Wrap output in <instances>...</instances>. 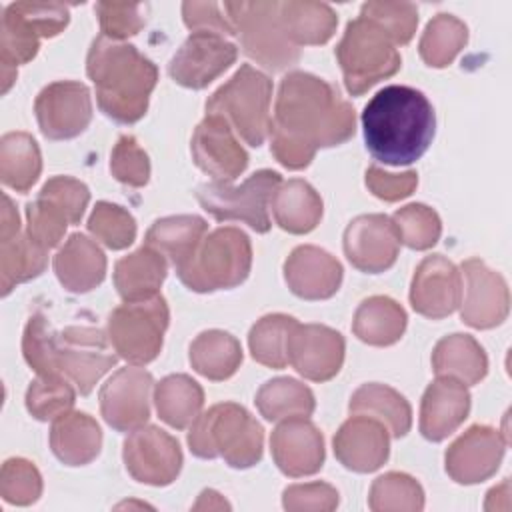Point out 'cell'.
I'll list each match as a JSON object with an SVG mask.
<instances>
[{
  "instance_id": "bcb514c9",
  "label": "cell",
  "mask_w": 512,
  "mask_h": 512,
  "mask_svg": "<svg viewBox=\"0 0 512 512\" xmlns=\"http://www.w3.org/2000/svg\"><path fill=\"white\" fill-rule=\"evenodd\" d=\"M26 222V234L30 236V240L46 250L58 246L66 232V226L72 224L70 214L54 198L42 192L34 202L26 206Z\"/></svg>"
},
{
  "instance_id": "9c48e42d",
  "label": "cell",
  "mask_w": 512,
  "mask_h": 512,
  "mask_svg": "<svg viewBox=\"0 0 512 512\" xmlns=\"http://www.w3.org/2000/svg\"><path fill=\"white\" fill-rule=\"evenodd\" d=\"M170 312L162 294L124 302L108 316V340L114 352L134 366L152 362L168 328Z\"/></svg>"
},
{
  "instance_id": "44dd1931",
  "label": "cell",
  "mask_w": 512,
  "mask_h": 512,
  "mask_svg": "<svg viewBox=\"0 0 512 512\" xmlns=\"http://www.w3.org/2000/svg\"><path fill=\"white\" fill-rule=\"evenodd\" d=\"M462 298V274L442 254L426 256L412 278L410 304L412 308L430 318L440 320L450 316Z\"/></svg>"
},
{
  "instance_id": "30bf717a",
  "label": "cell",
  "mask_w": 512,
  "mask_h": 512,
  "mask_svg": "<svg viewBox=\"0 0 512 512\" xmlns=\"http://www.w3.org/2000/svg\"><path fill=\"white\" fill-rule=\"evenodd\" d=\"M282 178L274 170H258L240 186L212 180L196 188L200 206L218 222L240 220L252 230L264 234L270 230V200Z\"/></svg>"
},
{
  "instance_id": "603a6c76",
  "label": "cell",
  "mask_w": 512,
  "mask_h": 512,
  "mask_svg": "<svg viewBox=\"0 0 512 512\" xmlns=\"http://www.w3.org/2000/svg\"><path fill=\"white\" fill-rule=\"evenodd\" d=\"M276 466L290 478L316 474L324 464V438L304 416L280 420L270 436Z\"/></svg>"
},
{
  "instance_id": "db71d44e",
  "label": "cell",
  "mask_w": 512,
  "mask_h": 512,
  "mask_svg": "<svg viewBox=\"0 0 512 512\" xmlns=\"http://www.w3.org/2000/svg\"><path fill=\"white\" fill-rule=\"evenodd\" d=\"M282 504L286 510H334L338 492L324 482L294 484L284 490Z\"/></svg>"
},
{
  "instance_id": "277c9868",
  "label": "cell",
  "mask_w": 512,
  "mask_h": 512,
  "mask_svg": "<svg viewBox=\"0 0 512 512\" xmlns=\"http://www.w3.org/2000/svg\"><path fill=\"white\" fill-rule=\"evenodd\" d=\"M264 432L246 408L222 402L200 414L188 434V446L198 458H224L232 468H250L262 458Z\"/></svg>"
},
{
  "instance_id": "5b68a950",
  "label": "cell",
  "mask_w": 512,
  "mask_h": 512,
  "mask_svg": "<svg viewBox=\"0 0 512 512\" xmlns=\"http://www.w3.org/2000/svg\"><path fill=\"white\" fill-rule=\"evenodd\" d=\"M250 268L252 246L248 236L240 228L224 226L204 236L192 256L176 268V274L194 292H216L242 284Z\"/></svg>"
},
{
  "instance_id": "11a10c76",
  "label": "cell",
  "mask_w": 512,
  "mask_h": 512,
  "mask_svg": "<svg viewBox=\"0 0 512 512\" xmlns=\"http://www.w3.org/2000/svg\"><path fill=\"white\" fill-rule=\"evenodd\" d=\"M46 196L54 198L60 206L66 208V212L72 218V224H78L84 216V210L90 202V192L84 182L70 178V176H54L50 178L42 190Z\"/></svg>"
},
{
  "instance_id": "9f6ffc18",
  "label": "cell",
  "mask_w": 512,
  "mask_h": 512,
  "mask_svg": "<svg viewBox=\"0 0 512 512\" xmlns=\"http://www.w3.org/2000/svg\"><path fill=\"white\" fill-rule=\"evenodd\" d=\"M416 184H418V174L414 170H408L404 174H388L378 166H370L366 170L368 190L386 202H396L410 196Z\"/></svg>"
},
{
  "instance_id": "8fae6325",
  "label": "cell",
  "mask_w": 512,
  "mask_h": 512,
  "mask_svg": "<svg viewBox=\"0 0 512 512\" xmlns=\"http://www.w3.org/2000/svg\"><path fill=\"white\" fill-rule=\"evenodd\" d=\"M224 10L244 52L260 66L284 70L298 62L300 50L288 40L280 24L278 2H226Z\"/></svg>"
},
{
  "instance_id": "9a60e30c",
  "label": "cell",
  "mask_w": 512,
  "mask_h": 512,
  "mask_svg": "<svg viewBox=\"0 0 512 512\" xmlns=\"http://www.w3.org/2000/svg\"><path fill=\"white\" fill-rule=\"evenodd\" d=\"M462 320L478 330L502 324L510 310L506 280L490 270L482 260L470 258L462 264Z\"/></svg>"
},
{
  "instance_id": "ffe728a7",
  "label": "cell",
  "mask_w": 512,
  "mask_h": 512,
  "mask_svg": "<svg viewBox=\"0 0 512 512\" xmlns=\"http://www.w3.org/2000/svg\"><path fill=\"white\" fill-rule=\"evenodd\" d=\"M508 440L490 426H472L446 450L448 476L458 484H478L496 474Z\"/></svg>"
},
{
  "instance_id": "ba28073f",
  "label": "cell",
  "mask_w": 512,
  "mask_h": 512,
  "mask_svg": "<svg viewBox=\"0 0 512 512\" xmlns=\"http://www.w3.org/2000/svg\"><path fill=\"white\" fill-rule=\"evenodd\" d=\"M336 58L344 74L346 90L352 96H360L380 80L394 76L402 64L388 34L364 16L348 22L336 46Z\"/></svg>"
},
{
  "instance_id": "681fc988",
  "label": "cell",
  "mask_w": 512,
  "mask_h": 512,
  "mask_svg": "<svg viewBox=\"0 0 512 512\" xmlns=\"http://www.w3.org/2000/svg\"><path fill=\"white\" fill-rule=\"evenodd\" d=\"M360 16L378 24L394 46L408 44L418 26V10L410 2H366Z\"/></svg>"
},
{
  "instance_id": "4fadbf2b",
  "label": "cell",
  "mask_w": 512,
  "mask_h": 512,
  "mask_svg": "<svg viewBox=\"0 0 512 512\" xmlns=\"http://www.w3.org/2000/svg\"><path fill=\"white\" fill-rule=\"evenodd\" d=\"M128 474L142 484L168 486L182 468V450L176 438L158 426H140L124 440L122 450Z\"/></svg>"
},
{
  "instance_id": "f5cc1de1",
  "label": "cell",
  "mask_w": 512,
  "mask_h": 512,
  "mask_svg": "<svg viewBox=\"0 0 512 512\" xmlns=\"http://www.w3.org/2000/svg\"><path fill=\"white\" fill-rule=\"evenodd\" d=\"M112 176L132 188L146 186L150 180L148 154L138 146L134 136H120L110 156Z\"/></svg>"
},
{
  "instance_id": "1f68e13d",
  "label": "cell",
  "mask_w": 512,
  "mask_h": 512,
  "mask_svg": "<svg viewBox=\"0 0 512 512\" xmlns=\"http://www.w3.org/2000/svg\"><path fill=\"white\" fill-rule=\"evenodd\" d=\"M206 230L208 224L200 216H166L150 226L146 232V246L160 252L174 268H178L192 256Z\"/></svg>"
},
{
  "instance_id": "816d5d0a",
  "label": "cell",
  "mask_w": 512,
  "mask_h": 512,
  "mask_svg": "<svg viewBox=\"0 0 512 512\" xmlns=\"http://www.w3.org/2000/svg\"><path fill=\"white\" fill-rule=\"evenodd\" d=\"M100 20L102 36L122 42L128 36L140 32L146 24V4H128V2H98L94 6Z\"/></svg>"
},
{
  "instance_id": "f546056e",
  "label": "cell",
  "mask_w": 512,
  "mask_h": 512,
  "mask_svg": "<svg viewBox=\"0 0 512 512\" xmlns=\"http://www.w3.org/2000/svg\"><path fill=\"white\" fill-rule=\"evenodd\" d=\"M270 208L276 224L290 234H308L322 218L320 194L300 178L280 184L272 194Z\"/></svg>"
},
{
  "instance_id": "e575fe53",
  "label": "cell",
  "mask_w": 512,
  "mask_h": 512,
  "mask_svg": "<svg viewBox=\"0 0 512 512\" xmlns=\"http://www.w3.org/2000/svg\"><path fill=\"white\" fill-rule=\"evenodd\" d=\"M404 308L388 296L366 298L352 320V330L358 340L370 346H390L398 342L406 330Z\"/></svg>"
},
{
  "instance_id": "f1b7e54d",
  "label": "cell",
  "mask_w": 512,
  "mask_h": 512,
  "mask_svg": "<svg viewBox=\"0 0 512 512\" xmlns=\"http://www.w3.org/2000/svg\"><path fill=\"white\" fill-rule=\"evenodd\" d=\"M168 272V260L150 246L120 258L114 266V286L124 302L144 300L158 294Z\"/></svg>"
},
{
  "instance_id": "d4e9b609",
  "label": "cell",
  "mask_w": 512,
  "mask_h": 512,
  "mask_svg": "<svg viewBox=\"0 0 512 512\" xmlns=\"http://www.w3.org/2000/svg\"><path fill=\"white\" fill-rule=\"evenodd\" d=\"M284 280L298 298L326 300L342 284V266L318 246H298L284 262Z\"/></svg>"
},
{
  "instance_id": "c3c4849f",
  "label": "cell",
  "mask_w": 512,
  "mask_h": 512,
  "mask_svg": "<svg viewBox=\"0 0 512 512\" xmlns=\"http://www.w3.org/2000/svg\"><path fill=\"white\" fill-rule=\"evenodd\" d=\"M56 336L48 324V320L42 314H34L26 328L22 338V352L26 364L36 374H62L58 368V344Z\"/></svg>"
},
{
  "instance_id": "4316f807",
  "label": "cell",
  "mask_w": 512,
  "mask_h": 512,
  "mask_svg": "<svg viewBox=\"0 0 512 512\" xmlns=\"http://www.w3.org/2000/svg\"><path fill=\"white\" fill-rule=\"evenodd\" d=\"M54 272L68 292L84 294L102 284L106 256L88 236L72 234L54 256Z\"/></svg>"
},
{
  "instance_id": "74e56055",
  "label": "cell",
  "mask_w": 512,
  "mask_h": 512,
  "mask_svg": "<svg viewBox=\"0 0 512 512\" xmlns=\"http://www.w3.org/2000/svg\"><path fill=\"white\" fill-rule=\"evenodd\" d=\"M42 170V158L36 140L26 132H10L0 140V178L16 190L28 192Z\"/></svg>"
},
{
  "instance_id": "83f0119b",
  "label": "cell",
  "mask_w": 512,
  "mask_h": 512,
  "mask_svg": "<svg viewBox=\"0 0 512 512\" xmlns=\"http://www.w3.org/2000/svg\"><path fill=\"white\" fill-rule=\"evenodd\" d=\"M50 448L66 466L90 464L102 448L98 422L84 412H66L52 420Z\"/></svg>"
},
{
  "instance_id": "8d00e7d4",
  "label": "cell",
  "mask_w": 512,
  "mask_h": 512,
  "mask_svg": "<svg viewBox=\"0 0 512 512\" xmlns=\"http://www.w3.org/2000/svg\"><path fill=\"white\" fill-rule=\"evenodd\" d=\"M190 364L208 380H226L242 364L240 342L228 332L206 330L190 344Z\"/></svg>"
},
{
  "instance_id": "f6af8a7d",
  "label": "cell",
  "mask_w": 512,
  "mask_h": 512,
  "mask_svg": "<svg viewBox=\"0 0 512 512\" xmlns=\"http://www.w3.org/2000/svg\"><path fill=\"white\" fill-rule=\"evenodd\" d=\"M390 220L398 232L400 244H406L412 250L432 248L442 232L438 214L426 204H408L396 210Z\"/></svg>"
},
{
  "instance_id": "6da1fadb",
  "label": "cell",
  "mask_w": 512,
  "mask_h": 512,
  "mask_svg": "<svg viewBox=\"0 0 512 512\" xmlns=\"http://www.w3.org/2000/svg\"><path fill=\"white\" fill-rule=\"evenodd\" d=\"M354 130V108L332 84L306 72L284 76L270 124V148L282 166L302 170L318 148L338 146Z\"/></svg>"
},
{
  "instance_id": "e0dca14e",
  "label": "cell",
  "mask_w": 512,
  "mask_h": 512,
  "mask_svg": "<svg viewBox=\"0 0 512 512\" xmlns=\"http://www.w3.org/2000/svg\"><path fill=\"white\" fill-rule=\"evenodd\" d=\"M154 380L138 366L120 368L100 390V412L106 424L118 432H132L150 418V392Z\"/></svg>"
},
{
  "instance_id": "680465c9",
  "label": "cell",
  "mask_w": 512,
  "mask_h": 512,
  "mask_svg": "<svg viewBox=\"0 0 512 512\" xmlns=\"http://www.w3.org/2000/svg\"><path fill=\"white\" fill-rule=\"evenodd\" d=\"M20 234V220L18 212L12 206V200L4 194V208H2V226H0V240H8L12 236Z\"/></svg>"
},
{
  "instance_id": "7dc6e473",
  "label": "cell",
  "mask_w": 512,
  "mask_h": 512,
  "mask_svg": "<svg viewBox=\"0 0 512 512\" xmlns=\"http://www.w3.org/2000/svg\"><path fill=\"white\" fill-rule=\"evenodd\" d=\"M88 230L110 250H122L136 238V220L118 204L98 202L88 218Z\"/></svg>"
},
{
  "instance_id": "cb8c5ba5",
  "label": "cell",
  "mask_w": 512,
  "mask_h": 512,
  "mask_svg": "<svg viewBox=\"0 0 512 512\" xmlns=\"http://www.w3.org/2000/svg\"><path fill=\"white\" fill-rule=\"evenodd\" d=\"M334 454L338 462L354 472L366 474L378 470L390 454L388 428L366 414L350 416L334 436Z\"/></svg>"
},
{
  "instance_id": "7a4b0ae2",
  "label": "cell",
  "mask_w": 512,
  "mask_h": 512,
  "mask_svg": "<svg viewBox=\"0 0 512 512\" xmlns=\"http://www.w3.org/2000/svg\"><path fill=\"white\" fill-rule=\"evenodd\" d=\"M362 130L374 160L390 166L416 162L430 146L436 130L434 108L410 86H386L362 110Z\"/></svg>"
},
{
  "instance_id": "ac0fdd59",
  "label": "cell",
  "mask_w": 512,
  "mask_h": 512,
  "mask_svg": "<svg viewBox=\"0 0 512 512\" xmlns=\"http://www.w3.org/2000/svg\"><path fill=\"white\" fill-rule=\"evenodd\" d=\"M288 364L312 380L334 378L344 362V338L340 332L322 324H296L288 336Z\"/></svg>"
},
{
  "instance_id": "5bb4252c",
  "label": "cell",
  "mask_w": 512,
  "mask_h": 512,
  "mask_svg": "<svg viewBox=\"0 0 512 512\" xmlns=\"http://www.w3.org/2000/svg\"><path fill=\"white\" fill-rule=\"evenodd\" d=\"M40 132L50 140H70L92 120L90 90L82 82L60 80L48 84L34 102Z\"/></svg>"
},
{
  "instance_id": "ee69618b",
  "label": "cell",
  "mask_w": 512,
  "mask_h": 512,
  "mask_svg": "<svg viewBox=\"0 0 512 512\" xmlns=\"http://www.w3.org/2000/svg\"><path fill=\"white\" fill-rule=\"evenodd\" d=\"M368 506L374 512L380 510H422L424 490L408 474L388 472L378 476L370 488Z\"/></svg>"
},
{
  "instance_id": "f907efd6",
  "label": "cell",
  "mask_w": 512,
  "mask_h": 512,
  "mask_svg": "<svg viewBox=\"0 0 512 512\" xmlns=\"http://www.w3.org/2000/svg\"><path fill=\"white\" fill-rule=\"evenodd\" d=\"M0 494L8 504H34L42 494L40 472L32 462L24 458L6 460L0 474Z\"/></svg>"
},
{
  "instance_id": "836d02e7",
  "label": "cell",
  "mask_w": 512,
  "mask_h": 512,
  "mask_svg": "<svg viewBox=\"0 0 512 512\" xmlns=\"http://www.w3.org/2000/svg\"><path fill=\"white\" fill-rule=\"evenodd\" d=\"M280 24L294 46L324 44L332 38L338 16L322 2H278Z\"/></svg>"
},
{
  "instance_id": "52a82bcc",
  "label": "cell",
  "mask_w": 512,
  "mask_h": 512,
  "mask_svg": "<svg viewBox=\"0 0 512 512\" xmlns=\"http://www.w3.org/2000/svg\"><path fill=\"white\" fill-rule=\"evenodd\" d=\"M272 80L250 64L220 86L206 102V114H216L250 146L258 148L270 134Z\"/></svg>"
},
{
  "instance_id": "7c38bea8",
  "label": "cell",
  "mask_w": 512,
  "mask_h": 512,
  "mask_svg": "<svg viewBox=\"0 0 512 512\" xmlns=\"http://www.w3.org/2000/svg\"><path fill=\"white\" fill-rule=\"evenodd\" d=\"M108 342L102 330L88 326H68L56 336L58 368L82 396L90 394L118 360Z\"/></svg>"
},
{
  "instance_id": "484cf974",
  "label": "cell",
  "mask_w": 512,
  "mask_h": 512,
  "mask_svg": "<svg viewBox=\"0 0 512 512\" xmlns=\"http://www.w3.org/2000/svg\"><path fill=\"white\" fill-rule=\"evenodd\" d=\"M470 394L454 378L438 376L424 392L420 404V432L430 442L448 438L468 416Z\"/></svg>"
},
{
  "instance_id": "6f0895ef",
  "label": "cell",
  "mask_w": 512,
  "mask_h": 512,
  "mask_svg": "<svg viewBox=\"0 0 512 512\" xmlns=\"http://www.w3.org/2000/svg\"><path fill=\"white\" fill-rule=\"evenodd\" d=\"M184 24L192 32H214V34H236L228 16H222L214 2H184L182 4Z\"/></svg>"
},
{
  "instance_id": "b9f144b4",
  "label": "cell",
  "mask_w": 512,
  "mask_h": 512,
  "mask_svg": "<svg viewBox=\"0 0 512 512\" xmlns=\"http://www.w3.org/2000/svg\"><path fill=\"white\" fill-rule=\"evenodd\" d=\"M296 324L298 322L286 314H268L260 318L248 334L252 358L268 368H284L288 364V336Z\"/></svg>"
},
{
  "instance_id": "d6a6232c",
  "label": "cell",
  "mask_w": 512,
  "mask_h": 512,
  "mask_svg": "<svg viewBox=\"0 0 512 512\" xmlns=\"http://www.w3.org/2000/svg\"><path fill=\"white\" fill-rule=\"evenodd\" d=\"M348 408L352 414H366L380 420L394 438H402L410 432L412 408L400 392L386 384H362L352 394Z\"/></svg>"
},
{
  "instance_id": "60d3db41",
  "label": "cell",
  "mask_w": 512,
  "mask_h": 512,
  "mask_svg": "<svg viewBox=\"0 0 512 512\" xmlns=\"http://www.w3.org/2000/svg\"><path fill=\"white\" fill-rule=\"evenodd\" d=\"M468 42V28L452 14H438L420 38V56L432 68L448 66Z\"/></svg>"
},
{
  "instance_id": "8992f818",
  "label": "cell",
  "mask_w": 512,
  "mask_h": 512,
  "mask_svg": "<svg viewBox=\"0 0 512 512\" xmlns=\"http://www.w3.org/2000/svg\"><path fill=\"white\" fill-rule=\"evenodd\" d=\"M6 10L0 24L2 94L10 90L18 64L36 56L40 38L60 34L70 20L68 6L56 2H14Z\"/></svg>"
},
{
  "instance_id": "d590c367",
  "label": "cell",
  "mask_w": 512,
  "mask_h": 512,
  "mask_svg": "<svg viewBox=\"0 0 512 512\" xmlns=\"http://www.w3.org/2000/svg\"><path fill=\"white\" fill-rule=\"evenodd\" d=\"M158 416L172 428L184 430L194 424L204 406V392L196 380L186 374H170L154 388Z\"/></svg>"
},
{
  "instance_id": "f35d334b",
  "label": "cell",
  "mask_w": 512,
  "mask_h": 512,
  "mask_svg": "<svg viewBox=\"0 0 512 512\" xmlns=\"http://www.w3.org/2000/svg\"><path fill=\"white\" fill-rule=\"evenodd\" d=\"M256 406L268 422L304 416L314 412L316 400L308 386L294 378H274L260 386L256 392Z\"/></svg>"
},
{
  "instance_id": "3957f363",
  "label": "cell",
  "mask_w": 512,
  "mask_h": 512,
  "mask_svg": "<svg viewBox=\"0 0 512 512\" xmlns=\"http://www.w3.org/2000/svg\"><path fill=\"white\" fill-rule=\"evenodd\" d=\"M86 72L96 86L98 106L108 118L134 124L146 114L158 68L132 44L100 34L88 52Z\"/></svg>"
},
{
  "instance_id": "7402d4cb",
  "label": "cell",
  "mask_w": 512,
  "mask_h": 512,
  "mask_svg": "<svg viewBox=\"0 0 512 512\" xmlns=\"http://www.w3.org/2000/svg\"><path fill=\"white\" fill-rule=\"evenodd\" d=\"M190 150L196 166L214 180L232 182L248 166L246 150L234 138L228 122L216 114H206L196 126Z\"/></svg>"
},
{
  "instance_id": "7bdbcfd3",
  "label": "cell",
  "mask_w": 512,
  "mask_h": 512,
  "mask_svg": "<svg viewBox=\"0 0 512 512\" xmlns=\"http://www.w3.org/2000/svg\"><path fill=\"white\" fill-rule=\"evenodd\" d=\"M74 398V388L64 374H38L26 390V408L36 420L48 422L70 412Z\"/></svg>"
},
{
  "instance_id": "ab89813d",
  "label": "cell",
  "mask_w": 512,
  "mask_h": 512,
  "mask_svg": "<svg viewBox=\"0 0 512 512\" xmlns=\"http://www.w3.org/2000/svg\"><path fill=\"white\" fill-rule=\"evenodd\" d=\"M48 264V250L30 240L28 234H16L0 246V278L6 296L16 284L40 276Z\"/></svg>"
},
{
  "instance_id": "d6986e66",
  "label": "cell",
  "mask_w": 512,
  "mask_h": 512,
  "mask_svg": "<svg viewBox=\"0 0 512 512\" xmlns=\"http://www.w3.org/2000/svg\"><path fill=\"white\" fill-rule=\"evenodd\" d=\"M400 250L392 220L384 214H362L344 230V254L354 268L366 274L388 270Z\"/></svg>"
},
{
  "instance_id": "4dcf8cb0",
  "label": "cell",
  "mask_w": 512,
  "mask_h": 512,
  "mask_svg": "<svg viewBox=\"0 0 512 512\" xmlns=\"http://www.w3.org/2000/svg\"><path fill=\"white\" fill-rule=\"evenodd\" d=\"M432 370L436 376H448L464 386H472L486 376L488 358L484 348L470 334H450L436 344Z\"/></svg>"
},
{
  "instance_id": "2e32d148",
  "label": "cell",
  "mask_w": 512,
  "mask_h": 512,
  "mask_svg": "<svg viewBox=\"0 0 512 512\" xmlns=\"http://www.w3.org/2000/svg\"><path fill=\"white\" fill-rule=\"evenodd\" d=\"M238 48L214 32H192L168 64L172 80L184 88L200 90L228 70Z\"/></svg>"
}]
</instances>
